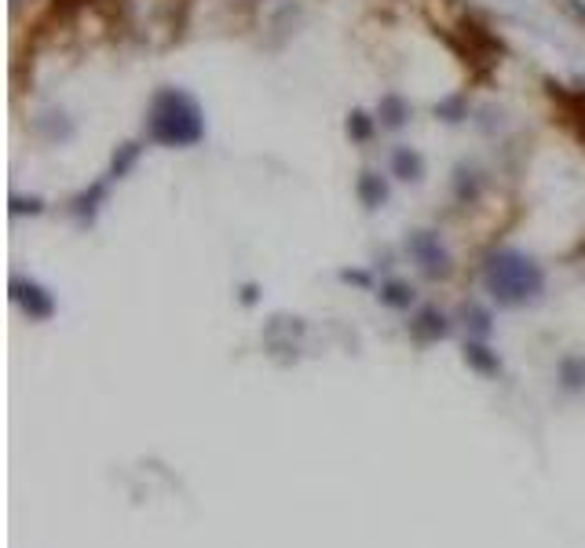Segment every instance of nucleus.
<instances>
[{"instance_id":"obj_4","label":"nucleus","mask_w":585,"mask_h":548,"mask_svg":"<svg viewBox=\"0 0 585 548\" xmlns=\"http://www.w3.org/2000/svg\"><path fill=\"white\" fill-rule=\"evenodd\" d=\"M549 95L560 103L563 117H567V125L574 128V136L585 142V84L582 88H563V84L549 81Z\"/></svg>"},{"instance_id":"obj_6","label":"nucleus","mask_w":585,"mask_h":548,"mask_svg":"<svg viewBox=\"0 0 585 548\" xmlns=\"http://www.w3.org/2000/svg\"><path fill=\"white\" fill-rule=\"evenodd\" d=\"M410 329H414V336H417V340H439V336H447V333H450L447 318H443L439 311H421V315H417V322L410 326Z\"/></svg>"},{"instance_id":"obj_9","label":"nucleus","mask_w":585,"mask_h":548,"mask_svg":"<svg viewBox=\"0 0 585 548\" xmlns=\"http://www.w3.org/2000/svg\"><path fill=\"white\" fill-rule=\"evenodd\" d=\"M363 197L370 205H381L385 202V183H377L374 175H366V180H363Z\"/></svg>"},{"instance_id":"obj_11","label":"nucleus","mask_w":585,"mask_h":548,"mask_svg":"<svg viewBox=\"0 0 585 548\" xmlns=\"http://www.w3.org/2000/svg\"><path fill=\"white\" fill-rule=\"evenodd\" d=\"M388 125H403V103L399 99H388Z\"/></svg>"},{"instance_id":"obj_8","label":"nucleus","mask_w":585,"mask_h":548,"mask_svg":"<svg viewBox=\"0 0 585 548\" xmlns=\"http://www.w3.org/2000/svg\"><path fill=\"white\" fill-rule=\"evenodd\" d=\"M464 358H469L475 369H483V373H497V358L486 355V347H480V344H469V347H464Z\"/></svg>"},{"instance_id":"obj_12","label":"nucleus","mask_w":585,"mask_h":548,"mask_svg":"<svg viewBox=\"0 0 585 548\" xmlns=\"http://www.w3.org/2000/svg\"><path fill=\"white\" fill-rule=\"evenodd\" d=\"M352 125H355V136H366V121H363V114H355V117H352Z\"/></svg>"},{"instance_id":"obj_13","label":"nucleus","mask_w":585,"mask_h":548,"mask_svg":"<svg viewBox=\"0 0 585 548\" xmlns=\"http://www.w3.org/2000/svg\"><path fill=\"white\" fill-rule=\"evenodd\" d=\"M567 4H571V11H574V15H578V19H585V8L578 4V0H567Z\"/></svg>"},{"instance_id":"obj_10","label":"nucleus","mask_w":585,"mask_h":548,"mask_svg":"<svg viewBox=\"0 0 585 548\" xmlns=\"http://www.w3.org/2000/svg\"><path fill=\"white\" fill-rule=\"evenodd\" d=\"M385 296V304H392V307H406L410 304V296H406V285H388V289L381 293Z\"/></svg>"},{"instance_id":"obj_3","label":"nucleus","mask_w":585,"mask_h":548,"mask_svg":"<svg viewBox=\"0 0 585 548\" xmlns=\"http://www.w3.org/2000/svg\"><path fill=\"white\" fill-rule=\"evenodd\" d=\"M410 252L417 256V263H421V271L428 274V278H443V274H450V256L443 252V246L432 235H414L410 238Z\"/></svg>"},{"instance_id":"obj_2","label":"nucleus","mask_w":585,"mask_h":548,"mask_svg":"<svg viewBox=\"0 0 585 548\" xmlns=\"http://www.w3.org/2000/svg\"><path fill=\"white\" fill-rule=\"evenodd\" d=\"M147 136L161 147H194L205 136L202 106L180 88H165L154 95L147 114Z\"/></svg>"},{"instance_id":"obj_1","label":"nucleus","mask_w":585,"mask_h":548,"mask_svg":"<svg viewBox=\"0 0 585 548\" xmlns=\"http://www.w3.org/2000/svg\"><path fill=\"white\" fill-rule=\"evenodd\" d=\"M483 282H486V293L502 307H524L530 300H538L541 289H546V274H541V267L516 249L491 252L483 267Z\"/></svg>"},{"instance_id":"obj_5","label":"nucleus","mask_w":585,"mask_h":548,"mask_svg":"<svg viewBox=\"0 0 585 548\" xmlns=\"http://www.w3.org/2000/svg\"><path fill=\"white\" fill-rule=\"evenodd\" d=\"M12 296H15V304L23 307L30 318H51V311H56V300H51V296L41 289L37 282L15 278L12 282Z\"/></svg>"},{"instance_id":"obj_7","label":"nucleus","mask_w":585,"mask_h":548,"mask_svg":"<svg viewBox=\"0 0 585 548\" xmlns=\"http://www.w3.org/2000/svg\"><path fill=\"white\" fill-rule=\"evenodd\" d=\"M395 169H399L403 180H417V175H421V158H417V153H410V150H399L395 153Z\"/></svg>"}]
</instances>
